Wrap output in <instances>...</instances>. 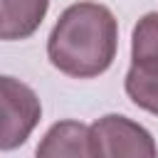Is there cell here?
Wrapping results in <instances>:
<instances>
[{"label": "cell", "instance_id": "obj_6", "mask_svg": "<svg viewBox=\"0 0 158 158\" xmlns=\"http://www.w3.org/2000/svg\"><path fill=\"white\" fill-rule=\"evenodd\" d=\"M141 74H158V12L143 15L131 35V67Z\"/></svg>", "mask_w": 158, "mask_h": 158}, {"label": "cell", "instance_id": "obj_7", "mask_svg": "<svg viewBox=\"0 0 158 158\" xmlns=\"http://www.w3.org/2000/svg\"><path fill=\"white\" fill-rule=\"evenodd\" d=\"M123 86L128 99L138 109L158 116V74H141L136 69H128Z\"/></svg>", "mask_w": 158, "mask_h": 158}, {"label": "cell", "instance_id": "obj_5", "mask_svg": "<svg viewBox=\"0 0 158 158\" xmlns=\"http://www.w3.org/2000/svg\"><path fill=\"white\" fill-rule=\"evenodd\" d=\"M49 0H0V37L5 42L27 40L37 32Z\"/></svg>", "mask_w": 158, "mask_h": 158}, {"label": "cell", "instance_id": "obj_3", "mask_svg": "<svg viewBox=\"0 0 158 158\" xmlns=\"http://www.w3.org/2000/svg\"><path fill=\"white\" fill-rule=\"evenodd\" d=\"M0 86H2V136H0V146H2V151H12L30 138L32 128L40 123L42 106H40L37 94L25 81L15 79V77H2Z\"/></svg>", "mask_w": 158, "mask_h": 158}, {"label": "cell", "instance_id": "obj_1", "mask_svg": "<svg viewBox=\"0 0 158 158\" xmlns=\"http://www.w3.org/2000/svg\"><path fill=\"white\" fill-rule=\"evenodd\" d=\"M118 47V25L101 2H74L54 22L47 40V57L54 69L74 79L104 74Z\"/></svg>", "mask_w": 158, "mask_h": 158}, {"label": "cell", "instance_id": "obj_4", "mask_svg": "<svg viewBox=\"0 0 158 158\" xmlns=\"http://www.w3.org/2000/svg\"><path fill=\"white\" fill-rule=\"evenodd\" d=\"M35 158H94L91 131L81 121H57L40 141Z\"/></svg>", "mask_w": 158, "mask_h": 158}, {"label": "cell", "instance_id": "obj_2", "mask_svg": "<svg viewBox=\"0 0 158 158\" xmlns=\"http://www.w3.org/2000/svg\"><path fill=\"white\" fill-rule=\"evenodd\" d=\"M89 131L94 158H158L151 131L128 116L106 114L96 118Z\"/></svg>", "mask_w": 158, "mask_h": 158}]
</instances>
